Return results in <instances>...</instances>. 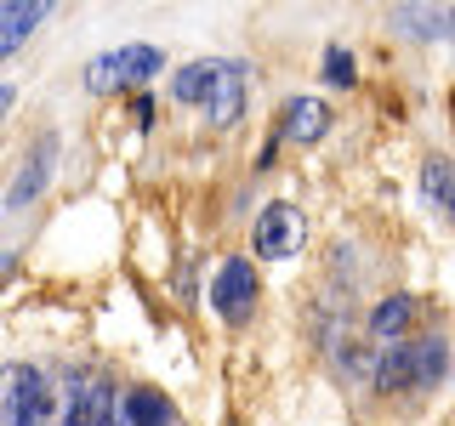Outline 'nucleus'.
Returning <instances> with one entry per match:
<instances>
[{"label": "nucleus", "mask_w": 455, "mask_h": 426, "mask_svg": "<svg viewBox=\"0 0 455 426\" xmlns=\"http://www.w3.org/2000/svg\"><path fill=\"white\" fill-rule=\"evenodd\" d=\"M302 233H307V222H302V210H296V205H262L251 245H256L262 262H284V256L302 250Z\"/></svg>", "instance_id": "obj_4"}, {"label": "nucleus", "mask_w": 455, "mask_h": 426, "mask_svg": "<svg viewBox=\"0 0 455 426\" xmlns=\"http://www.w3.org/2000/svg\"><path fill=\"white\" fill-rule=\"evenodd\" d=\"M46 18H52V6H40V0H6L0 6V63H12Z\"/></svg>", "instance_id": "obj_5"}, {"label": "nucleus", "mask_w": 455, "mask_h": 426, "mask_svg": "<svg viewBox=\"0 0 455 426\" xmlns=\"http://www.w3.org/2000/svg\"><path fill=\"white\" fill-rule=\"evenodd\" d=\"M331 131V103H319V97H291L279 114V131L274 142H319Z\"/></svg>", "instance_id": "obj_6"}, {"label": "nucleus", "mask_w": 455, "mask_h": 426, "mask_svg": "<svg viewBox=\"0 0 455 426\" xmlns=\"http://www.w3.org/2000/svg\"><path fill=\"white\" fill-rule=\"evenodd\" d=\"M120 409H125V426H171V404L154 387H132L120 398Z\"/></svg>", "instance_id": "obj_9"}, {"label": "nucleus", "mask_w": 455, "mask_h": 426, "mask_svg": "<svg viewBox=\"0 0 455 426\" xmlns=\"http://www.w3.org/2000/svg\"><path fill=\"white\" fill-rule=\"evenodd\" d=\"M171 97L182 108H199L211 125H239L245 97H251V63H239V57H194V63L177 68Z\"/></svg>", "instance_id": "obj_1"}, {"label": "nucleus", "mask_w": 455, "mask_h": 426, "mask_svg": "<svg viewBox=\"0 0 455 426\" xmlns=\"http://www.w3.org/2000/svg\"><path fill=\"white\" fill-rule=\"evenodd\" d=\"M398 18L416 23V28H427V40H438V28H450L455 12H427V6H416V12H398Z\"/></svg>", "instance_id": "obj_13"}, {"label": "nucleus", "mask_w": 455, "mask_h": 426, "mask_svg": "<svg viewBox=\"0 0 455 426\" xmlns=\"http://www.w3.org/2000/svg\"><path fill=\"white\" fill-rule=\"evenodd\" d=\"M52 160H57V137H40L35 148H28V160H23V177L12 182V193H6V205H12V210L46 193V182H52Z\"/></svg>", "instance_id": "obj_7"}, {"label": "nucleus", "mask_w": 455, "mask_h": 426, "mask_svg": "<svg viewBox=\"0 0 455 426\" xmlns=\"http://www.w3.org/2000/svg\"><path fill=\"white\" fill-rule=\"evenodd\" d=\"M12 103H18V85H6V80H0V125H6V114H12Z\"/></svg>", "instance_id": "obj_14"}, {"label": "nucleus", "mask_w": 455, "mask_h": 426, "mask_svg": "<svg viewBox=\"0 0 455 426\" xmlns=\"http://www.w3.org/2000/svg\"><path fill=\"white\" fill-rule=\"evenodd\" d=\"M256 296H262V279H256V267L245 262V256H228V262L217 267V279H211V307H217V319H228V324L251 319Z\"/></svg>", "instance_id": "obj_3"}, {"label": "nucleus", "mask_w": 455, "mask_h": 426, "mask_svg": "<svg viewBox=\"0 0 455 426\" xmlns=\"http://www.w3.org/2000/svg\"><path fill=\"white\" fill-rule=\"evenodd\" d=\"M324 80H331V85H341V91H347V85L359 80V68H353V57L341 51V46H331V51H324Z\"/></svg>", "instance_id": "obj_12"}, {"label": "nucleus", "mask_w": 455, "mask_h": 426, "mask_svg": "<svg viewBox=\"0 0 455 426\" xmlns=\"http://www.w3.org/2000/svg\"><path fill=\"white\" fill-rule=\"evenodd\" d=\"M410 319H416V296H387V302L370 312V330L376 335H404Z\"/></svg>", "instance_id": "obj_11"}, {"label": "nucleus", "mask_w": 455, "mask_h": 426, "mask_svg": "<svg viewBox=\"0 0 455 426\" xmlns=\"http://www.w3.org/2000/svg\"><path fill=\"white\" fill-rule=\"evenodd\" d=\"M421 193H427V205H433L438 217L455 222V165L450 160H427L421 165Z\"/></svg>", "instance_id": "obj_8"}, {"label": "nucleus", "mask_w": 455, "mask_h": 426, "mask_svg": "<svg viewBox=\"0 0 455 426\" xmlns=\"http://www.w3.org/2000/svg\"><path fill=\"white\" fill-rule=\"evenodd\" d=\"M165 68V51L160 46H114V51H97L92 63H85L80 85L85 91H142L154 75Z\"/></svg>", "instance_id": "obj_2"}, {"label": "nucleus", "mask_w": 455, "mask_h": 426, "mask_svg": "<svg viewBox=\"0 0 455 426\" xmlns=\"http://www.w3.org/2000/svg\"><path fill=\"white\" fill-rule=\"evenodd\" d=\"M63 426H114V398H108L103 381H92V387L68 404V421Z\"/></svg>", "instance_id": "obj_10"}]
</instances>
